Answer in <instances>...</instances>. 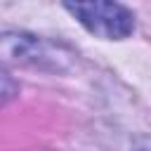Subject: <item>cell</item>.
Here are the masks:
<instances>
[{
	"label": "cell",
	"mask_w": 151,
	"mask_h": 151,
	"mask_svg": "<svg viewBox=\"0 0 151 151\" xmlns=\"http://www.w3.org/2000/svg\"><path fill=\"white\" fill-rule=\"evenodd\" d=\"M64 7L104 40H123L134 28V14L120 2H66Z\"/></svg>",
	"instance_id": "obj_1"
},
{
	"label": "cell",
	"mask_w": 151,
	"mask_h": 151,
	"mask_svg": "<svg viewBox=\"0 0 151 151\" xmlns=\"http://www.w3.org/2000/svg\"><path fill=\"white\" fill-rule=\"evenodd\" d=\"M0 42H2V57H5V61L38 64L40 59H45L42 42L35 35L19 33V31H5Z\"/></svg>",
	"instance_id": "obj_2"
}]
</instances>
